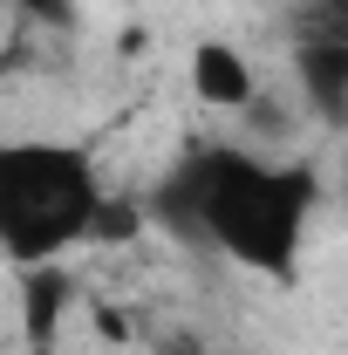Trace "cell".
Returning a JSON list of instances; mask_svg holds the SVG:
<instances>
[{
    "label": "cell",
    "instance_id": "6da1fadb",
    "mask_svg": "<svg viewBox=\"0 0 348 355\" xmlns=\"http://www.w3.org/2000/svg\"><path fill=\"white\" fill-rule=\"evenodd\" d=\"M307 205H314L307 171L260 164L246 150H205L157 191V212L184 239L205 232L212 246H225L239 266H260V273H294Z\"/></svg>",
    "mask_w": 348,
    "mask_h": 355
},
{
    "label": "cell",
    "instance_id": "7a4b0ae2",
    "mask_svg": "<svg viewBox=\"0 0 348 355\" xmlns=\"http://www.w3.org/2000/svg\"><path fill=\"white\" fill-rule=\"evenodd\" d=\"M103 191L76 144H7L0 150V253L42 266L82 239Z\"/></svg>",
    "mask_w": 348,
    "mask_h": 355
},
{
    "label": "cell",
    "instance_id": "3957f363",
    "mask_svg": "<svg viewBox=\"0 0 348 355\" xmlns=\"http://www.w3.org/2000/svg\"><path fill=\"white\" fill-rule=\"evenodd\" d=\"M191 89H198V103H212V110H253V69H246V55L225 42H198L191 48Z\"/></svg>",
    "mask_w": 348,
    "mask_h": 355
},
{
    "label": "cell",
    "instance_id": "277c9868",
    "mask_svg": "<svg viewBox=\"0 0 348 355\" xmlns=\"http://www.w3.org/2000/svg\"><path fill=\"white\" fill-rule=\"evenodd\" d=\"M294 69H301V89L314 103V116L348 123V42H301Z\"/></svg>",
    "mask_w": 348,
    "mask_h": 355
},
{
    "label": "cell",
    "instance_id": "5b68a950",
    "mask_svg": "<svg viewBox=\"0 0 348 355\" xmlns=\"http://www.w3.org/2000/svg\"><path fill=\"white\" fill-rule=\"evenodd\" d=\"M69 301V280L55 273V266H35V280H28V335H35V349L55 342V314Z\"/></svg>",
    "mask_w": 348,
    "mask_h": 355
},
{
    "label": "cell",
    "instance_id": "8992f818",
    "mask_svg": "<svg viewBox=\"0 0 348 355\" xmlns=\"http://www.w3.org/2000/svg\"><path fill=\"white\" fill-rule=\"evenodd\" d=\"M301 42H348V0H301Z\"/></svg>",
    "mask_w": 348,
    "mask_h": 355
},
{
    "label": "cell",
    "instance_id": "52a82bcc",
    "mask_svg": "<svg viewBox=\"0 0 348 355\" xmlns=\"http://www.w3.org/2000/svg\"><path fill=\"white\" fill-rule=\"evenodd\" d=\"M28 28H35V14L21 0H0V62H14V48L28 42Z\"/></svg>",
    "mask_w": 348,
    "mask_h": 355
},
{
    "label": "cell",
    "instance_id": "ba28073f",
    "mask_svg": "<svg viewBox=\"0 0 348 355\" xmlns=\"http://www.w3.org/2000/svg\"><path fill=\"white\" fill-rule=\"evenodd\" d=\"M130 225H137V205H96L89 232L96 239H130Z\"/></svg>",
    "mask_w": 348,
    "mask_h": 355
},
{
    "label": "cell",
    "instance_id": "9c48e42d",
    "mask_svg": "<svg viewBox=\"0 0 348 355\" xmlns=\"http://www.w3.org/2000/svg\"><path fill=\"white\" fill-rule=\"evenodd\" d=\"M21 7H28V14H35V21H55V28H62V21H69V0H21Z\"/></svg>",
    "mask_w": 348,
    "mask_h": 355
},
{
    "label": "cell",
    "instance_id": "30bf717a",
    "mask_svg": "<svg viewBox=\"0 0 348 355\" xmlns=\"http://www.w3.org/2000/svg\"><path fill=\"white\" fill-rule=\"evenodd\" d=\"M157 349L164 355H198V342H191V335H171V342H157Z\"/></svg>",
    "mask_w": 348,
    "mask_h": 355
}]
</instances>
